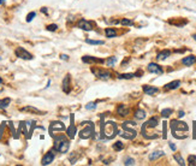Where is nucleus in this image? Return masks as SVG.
Returning a JSON list of instances; mask_svg holds the SVG:
<instances>
[{
  "label": "nucleus",
  "instance_id": "nucleus-4",
  "mask_svg": "<svg viewBox=\"0 0 196 166\" xmlns=\"http://www.w3.org/2000/svg\"><path fill=\"white\" fill-rule=\"evenodd\" d=\"M54 144H53V151L59 153H66L70 148V141L69 137L65 135H54Z\"/></svg>",
  "mask_w": 196,
  "mask_h": 166
},
{
  "label": "nucleus",
  "instance_id": "nucleus-36",
  "mask_svg": "<svg viewBox=\"0 0 196 166\" xmlns=\"http://www.w3.org/2000/svg\"><path fill=\"white\" fill-rule=\"evenodd\" d=\"M124 165L125 166H130V165H135V160L132 158H126L124 160Z\"/></svg>",
  "mask_w": 196,
  "mask_h": 166
},
{
  "label": "nucleus",
  "instance_id": "nucleus-14",
  "mask_svg": "<svg viewBox=\"0 0 196 166\" xmlns=\"http://www.w3.org/2000/svg\"><path fill=\"white\" fill-rule=\"evenodd\" d=\"M54 158H55L54 151H49V152H47V153L44 155V158H42V160H41V164H42V165H49L51 163H53Z\"/></svg>",
  "mask_w": 196,
  "mask_h": 166
},
{
  "label": "nucleus",
  "instance_id": "nucleus-33",
  "mask_svg": "<svg viewBox=\"0 0 196 166\" xmlns=\"http://www.w3.org/2000/svg\"><path fill=\"white\" fill-rule=\"evenodd\" d=\"M84 109L87 111H93L96 109V102H88L87 105L84 106Z\"/></svg>",
  "mask_w": 196,
  "mask_h": 166
},
{
  "label": "nucleus",
  "instance_id": "nucleus-16",
  "mask_svg": "<svg viewBox=\"0 0 196 166\" xmlns=\"http://www.w3.org/2000/svg\"><path fill=\"white\" fill-rule=\"evenodd\" d=\"M196 62V57L195 55H189V57H185L182 59V64L185 66H191L193 64H195Z\"/></svg>",
  "mask_w": 196,
  "mask_h": 166
},
{
  "label": "nucleus",
  "instance_id": "nucleus-47",
  "mask_svg": "<svg viewBox=\"0 0 196 166\" xmlns=\"http://www.w3.org/2000/svg\"><path fill=\"white\" fill-rule=\"evenodd\" d=\"M5 1H6V0H0V4L2 5V4H5Z\"/></svg>",
  "mask_w": 196,
  "mask_h": 166
},
{
  "label": "nucleus",
  "instance_id": "nucleus-40",
  "mask_svg": "<svg viewBox=\"0 0 196 166\" xmlns=\"http://www.w3.org/2000/svg\"><path fill=\"white\" fill-rule=\"evenodd\" d=\"M5 125H6V123H1V125H0V138L2 137V133H4V128H5Z\"/></svg>",
  "mask_w": 196,
  "mask_h": 166
},
{
  "label": "nucleus",
  "instance_id": "nucleus-27",
  "mask_svg": "<svg viewBox=\"0 0 196 166\" xmlns=\"http://www.w3.org/2000/svg\"><path fill=\"white\" fill-rule=\"evenodd\" d=\"M116 62H117V57H109V58L105 60V63H106L107 66H114Z\"/></svg>",
  "mask_w": 196,
  "mask_h": 166
},
{
  "label": "nucleus",
  "instance_id": "nucleus-7",
  "mask_svg": "<svg viewBox=\"0 0 196 166\" xmlns=\"http://www.w3.org/2000/svg\"><path fill=\"white\" fill-rule=\"evenodd\" d=\"M90 71L96 76L98 78L100 79H104V81H106V79H109L111 78V72L107 71V70H104V69H98V67H92L90 69Z\"/></svg>",
  "mask_w": 196,
  "mask_h": 166
},
{
  "label": "nucleus",
  "instance_id": "nucleus-37",
  "mask_svg": "<svg viewBox=\"0 0 196 166\" xmlns=\"http://www.w3.org/2000/svg\"><path fill=\"white\" fill-rule=\"evenodd\" d=\"M167 123L166 122H164L163 123V137H164V140L167 137Z\"/></svg>",
  "mask_w": 196,
  "mask_h": 166
},
{
  "label": "nucleus",
  "instance_id": "nucleus-24",
  "mask_svg": "<svg viewBox=\"0 0 196 166\" xmlns=\"http://www.w3.org/2000/svg\"><path fill=\"white\" fill-rule=\"evenodd\" d=\"M105 35H106V37L112 39V37H116V36H117V32H116L114 28H106V29H105Z\"/></svg>",
  "mask_w": 196,
  "mask_h": 166
},
{
  "label": "nucleus",
  "instance_id": "nucleus-3",
  "mask_svg": "<svg viewBox=\"0 0 196 166\" xmlns=\"http://www.w3.org/2000/svg\"><path fill=\"white\" fill-rule=\"evenodd\" d=\"M118 134V126L114 122H101V138L111 140Z\"/></svg>",
  "mask_w": 196,
  "mask_h": 166
},
{
  "label": "nucleus",
  "instance_id": "nucleus-34",
  "mask_svg": "<svg viewBox=\"0 0 196 166\" xmlns=\"http://www.w3.org/2000/svg\"><path fill=\"white\" fill-rule=\"evenodd\" d=\"M188 163L190 166L196 165V155H189L188 156Z\"/></svg>",
  "mask_w": 196,
  "mask_h": 166
},
{
  "label": "nucleus",
  "instance_id": "nucleus-15",
  "mask_svg": "<svg viewBox=\"0 0 196 166\" xmlns=\"http://www.w3.org/2000/svg\"><path fill=\"white\" fill-rule=\"evenodd\" d=\"M147 70H148L151 74H156V75H163L164 74L163 67L160 66V65H158V64H155V63H151V64H148Z\"/></svg>",
  "mask_w": 196,
  "mask_h": 166
},
{
  "label": "nucleus",
  "instance_id": "nucleus-19",
  "mask_svg": "<svg viewBox=\"0 0 196 166\" xmlns=\"http://www.w3.org/2000/svg\"><path fill=\"white\" fill-rule=\"evenodd\" d=\"M22 112H30V113H36V114H42L44 112L42 111H40L39 109H36V107H33V106H25V107H22L21 109Z\"/></svg>",
  "mask_w": 196,
  "mask_h": 166
},
{
  "label": "nucleus",
  "instance_id": "nucleus-11",
  "mask_svg": "<svg viewBox=\"0 0 196 166\" xmlns=\"http://www.w3.org/2000/svg\"><path fill=\"white\" fill-rule=\"evenodd\" d=\"M65 130V125L62 122H52L49 124V134L53 137L57 131H64Z\"/></svg>",
  "mask_w": 196,
  "mask_h": 166
},
{
  "label": "nucleus",
  "instance_id": "nucleus-35",
  "mask_svg": "<svg viewBox=\"0 0 196 166\" xmlns=\"http://www.w3.org/2000/svg\"><path fill=\"white\" fill-rule=\"evenodd\" d=\"M35 17H36V12H34V11L29 12V13H28V16H27V19H25V21H27L28 23H30L34 18H35Z\"/></svg>",
  "mask_w": 196,
  "mask_h": 166
},
{
  "label": "nucleus",
  "instance_id": "nucleus-31",
  "mask_svg": "<svg viewBox=\"0 0 196 166\" xmlns=\"http://www.w3.org/2000/svg\"><path fill=\"white\" fill-rule=\"evenodd\" d=\"M123 148H124V144L121 143L120 141H117L116 143H113V149H114L116 152H120Z\"/></svg>",
  "mask_w": 196,
  "mask_h": 166
},
{
  "label": "nucleus",
  "instance_id": "nucleus-10",
  "mask_svg": "<svg viewBox=\"0 0 196 166\" xmlns=\"http://www.w3.org/2000/svg\"><path fill=\"white\" fill-rule=\"evenodd\" d=\"M15 54L17 55L18 58H21V59H24V60H32L34 57L32 53H29L25 48H23V47H17L16 48V51H15Z\"/></svg>",
  "mask_w": 196,
  "mask_h": 166
},
{
  "label": "nucleus",
  "instance_id": "nucleus-42",
  "mask_svg": "<svg viewBox=\"0 0 196 166\" xmlns=\"http://www.w3.org/2000/svg\"><path fill=\"white\" fill-rule=\"evenodd\" d=\"M60 59H63V60H69V55L67 54H60Z\"/></svg>",
  "mask_w": 196,
  "mask_h": 166
},
{
  "label": "nucleus",
  "instance_id": "nucleus-13",
  "mask_svg": "<svg viewBox=\"0 0 196 166\" xmlns=\"http://www.w3.org/2000/svg\"><path fill=\"white\" fill-rule=\"evenodd\" d=\"M62 88L64 90V93L70 94V92H71V75H70V74H67L65 77H64Z\"/></svg>",
  "mask_w": 196,
  "mask_h": 166
},
{
  "label": "nucleus",
  "instance_id": "nucleus-23",
  "mask_svg": "<svg viewBox=\"0 0 196 166\" xmlns=\"http://www.w3.org/2000/svg\"><path fill=\"white\" fill-rule=\"evenodd\" d=\"M164 154H165V153H164L163 151H154V152L151 153V155H149V160H151V161H154V160L161 158Z\"/></svg>",
  "mask_w": 196,
  "mask_h": 166
},
{
  "label": "nucleus",
  "instance_id": "nucleus-18",
  "mask_svg": "<svg viewBox=\"0 0 196 166\" xmlns=\"http://www.w3.org/2000/svg\"><path fill=\"white\" fill-rule=\"evenodd\" d=\"M143 92L147 95H154L159 92V89L156 87H153V86H143Z\"/></svg>",
  "mask_w": 196,
  "mask_h": 166
},
{
  "label": "nucleus",
  "instance_id": "nucleus-49",
  "mask_svg": "<svg viewBox=\"0 0 196 166\" xmlns=\"http://www.w3.org/2000/svg\"><path fill=\"white\" fill-rule=\"evenodd\" d=\"M0 84H2V79L1 78H0Z\"/></svg>",
  "mask_w": 196,
  "mask_h": 166
},
{
  "label": "nucleus",
  "instance_id": "nucleus-39",
  "mask_svg": "<svg viewBox=\"0 0 196 166\" xmlns=\"http://www.w3.org/2000/svg\"><path fill=\"white\" fill-rule=\"evenodd\" d=\"M48 32H55L57 29H58V25L57 24H49V25H47V28H46Z\"/></svg>",
  "mask_w": 196,
  "mask_h": 166
},
{
  "label": "nucleus",
  "instance_id": "nucleus-9",
  "mask_svg": "<svg viewBox=\"0 0 196 166\" xmlns=\"http://www.w3.org/2000/svg\"><path fill=\"white\" fill-rule=\"evenodd\" d=\"M76 27L79 28V29H82V30H84V32H92V30L94 29V24L90 22V21L84 19V18L79 19V21L76 23Z\"/></svg>",
  "mask_w": 196,
  "mask_h": 166
},
{
  "label": "nucleus",
  "instance_id": "nucleus-29",
  "mask_svg": "<svg viewBox=\"0 0 196 166\" xmlns=\"http://www.w3.org/2000/svg\"><path fill=\"white\" fill-rule=\"evenodd\" d=\"M135 76H136L135 74H120V75H118V78L119 79H131Z\"/></svg>",
  "mask_w": 196,
  "mask_h": 166
},
{
  "label": "nucleus",
  "instance_id": "nucleus-6",
  "mask_svg": "<svg viewBox=\"0 0 196 166\" xmlns=\"http://www.w3.org/2000/svg\"><path fill=\"white\" fill-rule=\"evenodd\" d=\"M82 126H83V129L79 131V137L82 140H88V138H90V137L94 136V134H95V125H94V123L89 122V121L82 122Z\"/></svg>",
  "mask_w": 196,
  "mask_h": 166
},
{
  "label": "nucleus",
  "instance_id": "nucleus-8",
  "mask_svg": "<svg viewBox=\"0 0 196 166\" xmlns=\"http://www.w3.org/2000/svg\"><path fill=\"white\" fill-rule=\"evenodd\" d=\"M76 125H75V117H74V114H71L70 116V125H69V128L66 129V135H67V137L70 138V140H72L75 136H76Z\"/></svg>",
  "mask_w": 196,
  "mask_h": 166
},
{
  "label": "nucleus",
  "instance_id": "nucleus-25",
  "mask_svg": "<svg viewBox=\"0 0 196 166\" xmlns=\"http://www.w3.org/2000/svg\"><path fill=\"white\" fill-rule=\"evenodd\" d=\"M135 118L136 119H140V121H142V119H144L146 118V112H144V110H141V109H138V110L135 111Z\"/></svg>",
  "mask_w": 196,
  "mask_h": 166
},
{
  "label": "nucleus",
  "instance_id": "nucleus-48",
  "mask_svg": "<svg viewBox=\"0 0 196 166\" xmlns=\"http://www.w3.org/2000/svg\"><path fill=\"white\" fill-rule=\"evenodd\" d=\"M193 39H194V40L196 41V34H194V35H193Z\"/></svg>",
  "mask_w": 196,
  "mask_h": 166
},
{
  "label": "nucleus",
  "instance_id": "nucleus-21",
  "mask_svg": "<svg viewBox=\"0 0 196 166\" xmlns=\"http://www.w3.org/2000/svg\"><path fill=\"white\" fill-rule=\"evenodd\" d=\"M181 86V81H172V82H170V83H167L166 86H165V89L166 90H172V89H177L178 87Z\"/></svg>",
  "mask_w": 196,
  "mask_h": 166
},
{
  "label": "nucleus",
  "instance_id": "nucleus-30",
  "mask_svg": "<svg viewBox=\"0 0 196 166\" xmlns=\"http://www.w3.org/2000/svg\"><path fill=\"white\" fill-rule=\"evenodd\" d=\"M171 114H172V110L171 109H164L161 111V117L163 118H168Z\"/></svg>",
  "mask_w": 196,
  "mask_h": 166
},
{
  "label": "nucleus",
  "instance_id": "nucleus-26",
  "mask_svg": "<svg viewBox=\"0 0 196 166\" xmlns=\"http://www.w3.org/2000/svg\"><path fill=\"white\" fill-rule=\"evenodd\" d=\"M173 158H174V160L178 163V165H181V166H184L185 165V161H184V159H183V156L181 154H178V153H176V154L173 155Z\"/></svg>",
  "mask_w": 196,
  "mask_h": 166
},
{
  "label": "nucleus",
  "instance_id": "nucleus-44",
  "mask_svg": "<svg viewBox=\"0 0 196 166\" xmlns=\"http://www.w3.org/2000/svg\"><path fill=\"white\" fill-rule=\"evenodd\" d=\"M168 146H170V148H171V149H172V151H176V149H177V147H176V146H174L173 143H172V142H170V143H168Z\"/></svg>",
  "mask_w": 196,
  "mask_h": 166
},
{
  "label": "nucleus",
  "instance_id": "nucleus-22",
  "mask_svg": "<svg viewBox=\"0 0 196 166\" xmlns=\"http://www.w3.org/2000/svg\"><path fill=\"white\" fill-rule=\"evenodd\" d=\"M11 104V99L10 98H4L0 99V110H6Z\"/></svg>",
  "mask_w": 196,
  "mask_h": 166
},
{
  "label": "nucleus",
  "instance_id": "nucleus-12",
  "mask_svg": "<svg viewBox=\"0 0 196 166\" xmlns=\"http://www.w3.org/2000/svg\"><path fill=\"white\" fill-rule=\"evenodd\" d=\"M82 62L86 63V64H104L105 60L102 58H96V57H92V55H83L82 57Z\"/></svg>",
  "mask_w": 196,
  "mask_h": 166
},
{
  "label": "nucleus",
  "instance_id": "nucleus-46",
  "mask_svg": "<svg viewBox=\"0 0 196 166\" xmlns=\"http://www.w3.org/2000/svg\"><path fill=\"white\" fill-rule=\"evenodd\" d=\"M49 86H51V81H48V82H47V86H46V88H48Z\"/></svg>",
  "mask_w": 196,
  "mask_h": 166
},
{
  "label": "nucleus",
  "instance_id": "nucleus-5",
  "mask_svg": "<svg viewBox=\"0 0 196 166\" xmlns=\"http://www.w3.org/2000/svg\"><path fill=\"white\" fill-rule=\"evenodd\" d=\"M121 128L123 130L119 131V135L123 137V138H126V140H134L136 137V123L135 122H131V121H128V122H124L121 124Z\"/></svg>",
  "mask_w": 196,
  "mask_h": 166
},
{
  "label": "nucleus",
  "instance_id": "nucleus-32",
  "mask_svg": "<svg viewBox=\"0 0 196 166\" xmlns=\"http://www.w3.org/2000/svg\"><path fill=\"white\" fill-rule=\"evenodd\" d=\"M86 42L89 45H95V46H98V45H104V41H101V40H92V39H87Z\"/></svg>",
  "mask_w": 196,
  "mask_h": 166
},
{
  "label": "nucleus",
  "instance_id": "nucleus-2",
  "mask_svg": "<svg viewBox=\"0 0 196 166\" xmlns=\"http://www.w3.org/2000/svg\"><path fill=\"white\" fill-rule=\"evenodd\" d=\"M170 128H171L172 135H173L176 138L182 140V138H186L188 137V134H183L189 131V126H188L186 123L179 122V121H171Z\"/></svg>",
  "mask_w": 196,
  "mask_h": 166
},
{
  "label": "nucleus",
  "instance_id": "nucleus-1",
  "mask_svg": "<svg viewBox=\"0 0 196 166\" xmlns=\"http://www.w3.org/2000/svg\"><path fill=\"white\" fill-rule=\"evenodd\" d=\"M159 124V118L158 117H152L151 119H148L147 122L142 125L141 133L144 138L147 140H153V138H158L159 137V133H153L152 130L155 129Z\"/></svg>",
  "mask_w": 196,
  "mask_h": 166
},
{
  "label": "nucleus",
  "instance_id": "nucleus-17",
  "mask_svg": "<svg viewBox=\"0 0 196 166\" xmlns=\"http://www.w3.org/2000/svg\"><path fill=\"white\" fill-rule=\"evenodd\" d=\"M117 114H119L121 117H125L129 114V107L125 105H118L117 107Z\"/></svg>",
  "mask_w": 196,
  "mask_h": 166
},
{
  "label": "nucleus",
  "instance_id": "nucleus-43",
  "mask_svg": "<svg viewBox=\"0 0 196 166\" xmlns=\"http://www.w3.org/2000/svg\"><path fill=\"white\" fill-rule=\"evenodd\" d=\"M184 111H179V112H178V118H183V117H184Z\"/></svg>",
  "mask_w": 196,
  "mask_h": 166
},
{
  "label": "nucleus",
  "instance_id": "nucleus-38",
  "mask_svg": "<svg viewBox=\"0 0 196 166\" xmlns=\"http://www.w3.org/2000/svg\"><path fill=\"white\" fill-rule=\"evenodd\" d=\"M78 158H79V154H77V153H75V156L74 155H71L70 156V163L74 165V164H76V161L78 160Z\"/></svg>",
  "mask_w": 196,
  "mask_h": 166
},
{
  "label": "nucleus",
  "instance_id": "nucleus-28",
  "mask_svg": "<svg viewBox=\"0 0 196 166\" xmlns=\"http://www.w3.org/2000/svg\"><path fill=\"white\" fill-rule=\"evenodd\" d=\"M119 24L121 25H125V27H132L134 25V22L129 19V18H123L121 21H119Z\"/></svg>",
  "mask_w": 196,
  "mask_h": 166
},
{
  "label": "nucleus",
  "instance_id": "nucleus-45",
  "mask_svg": "<svg viewBox=\"0 0 196 166\" xmlns=\"http://www.w3.org/2000/svg\"><path fill=\"white\" fill-rule=\"evenodd\" d=\"M41 12H42V13H45V15H48V11H47V7H42V9H41Z\"/></svg>",
  "mask_w": 196,
  "mask_h": 166
},
{
  "label": "nucleus",
  "instance_id": "nucleus-41",
  "mask_svg": "<svg viewBox=\"0 0 196 166\" xmlns=\"http://www.w3.org/2000/svg\"><path fill=\"white\" fill-rule=\"evenodd\" d=\"M106 22L109 23V24H113V25H114V24H119V21H118V19H107Z\"/></svg>",
  "mask_w": 196,
  "mask_h": 166
},
{
  "label": "nucleus",
  "instance_id": "nucleus-20",
  "mask_svg": "<svg viewBox=\"0 0 196 166\" xmlns=\"http://www.w3.org/2000/svg\"><path fill=\"white\" fill-rule=\"evenodd\" d=\"M170 55H171V51H168V49H164V51H161V52H159V53H158L156 59H158V60H165V59H167Z\"/></svg>",
  "mask_w": 196,
  "mask_h": 166
}]
</instances>
